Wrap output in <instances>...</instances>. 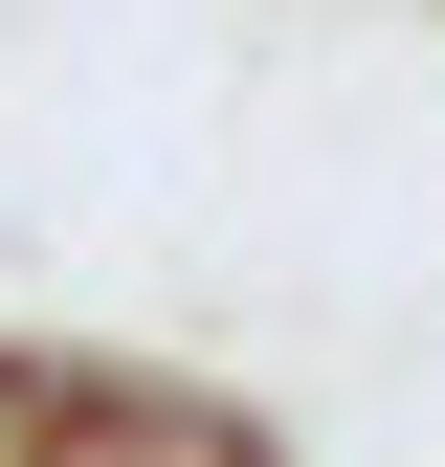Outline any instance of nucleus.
<instances>
[{"mask_svg": "<svg viewBox=\"0 0 445 467\" xmlns=\"http://www.w3.org/2000/svg\"><path fill=\"white\" fill-rule=\"evenodd\" d=\"M45 467H290V445H267L245 400H179V379H111V357H89V400H67Z\"/></svg>", "mask_w": 445, "mask_h": 467, "instance_id": "1", "label": "nucleus"}]
</instances>
